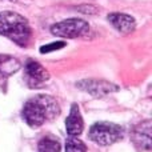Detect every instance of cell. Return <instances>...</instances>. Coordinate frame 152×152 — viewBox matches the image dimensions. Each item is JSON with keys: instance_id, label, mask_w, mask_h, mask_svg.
<instances>
[{"instance_id": "obj_1", "label": "cell", "mask_w": 152, "mask_h": 152, "mask_svg": "<svg viewBox=\"0 0 152 152\" xmlns=\"http://www.w3.org/2000/svg\"><path fill=\"white\" fill-rule=\"evenodd\" d=\"M60 115L59 103L48 95H37L27 100L21 111L24 121L31 128H39L47 120H53Z\"/></svg>"}, {"instance_id": "obj_2", "label": "cell", "mask_w": 152, "mask_h": 152, "mask_svg": "<svg viewBox=\"0 0 152 152\" xmlns=\"http://www.w3.org/2000/svg\"><path fill=\"white\" fill-rule=\"evenodd\" d=\"M0 35L19 45H27L31 37V28L24 16L12 11L0 12Z\"/></svg>"}, {"instance_id": "obj_3", "label": "cell", "mask_w": 152, "mask_h": 152, "mask_svg": "<svg viewBox=\"0 0 152 152\" xmlns=\"http://www.w3.org/2000/svg\"><path fill=\"white\" fill-rule=\"evenodd\" d=\"M124 136V129L119 124L108 123V121H100L95 123L89 128L88 137L94 143L99 145H111L113 143L121 140Z\"/></svg>"}, {"instance_id": "obj_4", "label": "cell", "mask_w": 152, "mask_h": 152, "mask_svg": "<svg viewBox=\"0 0 152 152\" xmlns=\"http://www.w3.org/2000/svg\"><path fill=\"white\" fill-rule=\"evenodd\" d=\"M89 31V26L86 20L81 19H66L63 21L53 24L51 27V32L55 36L66 37V39H75L86 35Z\"/></svg>"}, {"instance_id": "obj_5", "label": "cell", "mask_w": 152, "mask_h": 152, "mask_svg": "<svg viewBox=\"0 0 152 152\" xmlns=\"http://www.w3.org/2000/svg\"><path fill=\"white\" fill-rule=\"evenodd\" d=\"M76 87L81 91L88 92L89 95L95 97H102L105 95H110L112 92H118L119 87L116 84L107 80H99V79H86L76 83Z\"/></svg>"}, {"instance_id": "obj_6", "label": "cell", "mask_w": 152, "mask_h": 152, "mask_svg": "<svg viewBox=\"0 0 152 152\" xmlns=\"http://www.w3.org/2000/svg\"><path fill=\"white\" fill-rule=\"evenodd\" d=\"M24 79L28 87L39 88L50 79V74L40 63L35 60H28L24 67Z\"/></svg>"}, {"instance_id": "obj_7", "label": "cell", "mask_w": 152, "mask_h": 152, "mask_svg": "<svg viewBox=\"0 0 152 152\" xmlns=\"http://www.w3.org/2000/svg\"><path fill=\"white\" fill-rule=\"evenodd\" d=\"M132 142L137 150L150 151L151 150V120L139 123L132 129Z\"/></svg>"}, {"instance_id": "obj_8", "label": "cell", "mask_w": 152, "mask_h": 152, "mask_svg": "<svg viewBox=\"0 0 152 152\" xmlns=\"http://www.w3.org/2000/svg\"><path fill=\"white\" fill-rule=\"evenodd\" d=\"M108 21L112 24V27L120 34H131L136 27V21L131 15L121 12H113L107 16Z\"/></svg>"}, {"instance_id": "obj_9", "label": "cell", "mask_w": 152, "mask_h": 152, "mask_svg": "<svg viewBox=\"0 0 152 152\" xmlns=\"http://www.w3.org/2000/svg\"><path fill=\"white\" fill-rule=\"evenodd\" d=\"M83 128L84 121L81 118L80 108L77 104H72L68 118L66 119V131L69 135V137H76L83 132Z\"/></svg>"}, {"instance_id": "obj_10", "label": "cell", "mask_w": 152, "mask_h": 152, "mask_svg": "<svg viewBox=\"0 0 152 152\" xmlns=\"http://www.w3.org/2000/svg\"><path fill=\"white\" fill-rule=\"evenodd\" d=\"M20 69V61L11 55H0V79H7Z\"/></svg>"}, {"instance_id": "obj_11", "label": "cell", "mask_w": 152, "mask_h": 152, "mask_svg": "<svg viewBox=\"0 0 152 152\" xmlns=\"http://www.w3.org/2000/svg\"><path fill=\"white\" fill-rule=\"evenodd\" d=\"M60 142L53 136H44L37 143V151L39 152H60Z\"/></svg>"}, {"instance_id": "obj_12", "label": "cell", "mask_w": 152, "mask_h": 152, "mask_svg": "<svg viewBox=\"0 0 152 152\" xmlns=\"http://www.w3.org/2000/svg\"><path fill=\"white\" fill-rule=\"evenodd\" d=\"M66 152H87V145L77 137H69L66 142Z\"/></svg>"}, {"instance_id": "obj_13", "label": "cell", "mask_w": 152, "mask_h": 152, "mask_svg": "<svg viewBox=\"0 0 152 152\" xmlns=\"http://www.w3.org/2000/svg\"><path fill=\"white\" fill-rule=\"evenodd\" d=\"M66 47V43L64 42H53V43H50V44H45L43 47H40V52L42 53H50V52H53V51H58L60 48Z\"/></svg>"}]
</instances>
